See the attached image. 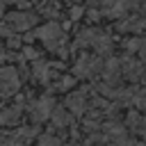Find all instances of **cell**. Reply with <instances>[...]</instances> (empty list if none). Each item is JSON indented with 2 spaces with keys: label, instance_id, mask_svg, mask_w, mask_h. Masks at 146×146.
Returning <instances> with one entry per match:
<instances>
[{
  "label": "cell",
  "instance_id": "cell-19",
  "mask_svg": "<svg viewBox=\"0 0 146 146\" xmlns=\"http://www.w3.org/2000/svg\"><path fill=\"white\" fill-rule=\"evenodd\" d=\"M23 55H25L27 59H36V57H39V52H36L34 48H25V50H23Z\"/></svg>",
  "mask_w": 146,
  "mask_h": 146
},
{
  "label": "cell",
  "instance_id": "cell-5",
  "mask_svg": "<svg viewBox=\"0 0 146 146\" xmlns=\"http://www.w3.org/2000/svg\"><path fill=\"white\" fill-rule=\"evenodd\" d=\"M21 84V78H18V71L14 66H2L0 68V89L5 91V96L14 94Z\"/></svg>",
  "mask_w": 146,
  "mask_h": 146
},
{
  "label": "cell",
  "instance_id": "cell-9",
  "mask_svg": "<svg viewBox=\"0 0 146 146\" xmlns=\"http://www.w3.org/2000/svg\"><path fill=\"white\" fill-rule=\"evenodd\" d=\"M100 36H103L100 30H96V27H87V30H82V32L78 34L75 46H91V48H96V43L100 41Z\"/></svg>",
  "mask_w": 146,
  "mask_h": 146
},
{
  "label": "cell",
  "instance_id": "cell-8",
  "mask_svg": "<svg viewBox=\"0 0 146 146\" xmlns=\"http://www.w3.org/2000/svg\"><path fill=\"white\" fill-rule=\"evenodd\" d=\"M119 64H121V71L125 73L128 80L137 82V80L141 78V71H144V68H141V62H139V59H132V57L128 55V57H125L123 62H119Z\"/></svg>",
  "mask_w": 146,
  "mask_h": 146
},
{
  "label": "cell",
  "instance_id": "cell-13",
  "mask_svg": "<svg viewBox=\"0 0 146 146\" xmlns=\"http://www.w3.org/2000/svg\"><path fill=\"white\" fill-rule=\"evenodd\" d=\"M50 116H52V121H55V125H66L68 121H71V114L66 112V110H62V107H55L52 112H50Z\"/></svg>",
  "mask_w": 146,
  "mask_h": 146
},
{
  "label": "cell",
  "instance_id": "cell-4",
  "mask_svg": "<svg viewBox=\"0 0 146 146\" xmlns=\"http://www.w3.org/2000/svg\"><path fill=\"white\" fill-rule=\"evenodd\" d=\"M36 25V14L32 11H11L7 16V27L9 30H30Z\"/></svg>",
  "mask_w": 146,
  "mask_h": 146
},
{
  "label": "cell",
  "instance_id": "cell-18",
  "mask_svg": "<svg viewBox=\"0 0 146 146\" xmlns=\"http://www.w3.org/2000/svg\"><path fill=\"white\" fill-rule=\"evenodd\" d=\"M73 82H75V80H73L71 75H66V78L59 82V89H68V87H73Z\"/></svg>",
  "mask_w": 146,
  "mask_h": 146
},
{
  "label": "cell",
  "instance_id": "cell-21",
  "mask_svg": "<svg viewBox=\"0 0 146 146\" xmlns=\"http://www.w3.org/2000/svg\"><path fill=\"white\" fill-rule=\"evenodd\" d=\"M80 14H82V9H80V7H73V9H71V18H73V21H78V16H80Z\"/></svg>",
  "mask_w": 146,
  "mask_h": 146
},
{
  "label": "cell",
  "instance_id": "cell-16",
  "mask_svg": "<svg viewBox=\"0 0 146 146\" xmlns=\"http://www.w3.org/2000/svg\"><path fill=\"white\" fill-rule=\"evenodd\" d=\"M0 146H23V144L11 135H0Z\"/></svg>",
  "mask_w": 146,
  "mask_h": 146
},
{
  "label": "cell",
  "instance_id": "cell-3",
  "mask_svg": "<svg viewBox=\"0 0 146 146\" xmlns=\"http://www.w3.org/2000/svg\"><path fill=\"white\" fill-rule=\"evenodd\" d=\"M100 68H103L100 59H98L96 55H87V52H84V55L78 59V64L73 66V73L80 75V78H94V75L100 73Z\"/></svg>",
  "mask_w": 146,
  "mask_h": 146
},
{
  "label": "cell",
  "instance_id": "cell-1",
  "mask_svg": "<svg viewBox=\"0 0 146 146\" xmlns=\"http://www.w3.org/2000/svg\"><path fill=\"white\" fill-rule=\"evenodd\" d=\"M32 39H39V41H43L50 50H59V52H62L64 30H62V25H57V23H46V25L36 27V32L32 34ZM62 57H64V52H62Z\"/></svg>",
  "mask_w": 146,
  "mask_h": 146
},
{
  "label": "cell",
  "instance_id": "cell-14",
  "mask_svg": "<svg viewBox=\"0 0 146 146\" xmlns=\"http://www.w3.org/2000/svg\"><path fill=\"white\" fill-rule=\"evenodd\" d=\"M48 64L46 62H39L36 59V64H34V68H32V73H34V80H39V82H46L48 80Z\"/></svg>",
  "mask_w": 146,
  "mask_h": 146
},
{
  "label": "cell",
  "instance_id": "cell-2",
  "mask_svg": "<svg viewBox=\"0 0 146 146\" xmlns=\"http://www.w3.org/2000/svg\"><path fill=\"white\" fill-rule=\"evenodd\" d=\"M135 7H139V0H100V14L110 18H123Z\"/></svg>",
  "mask_w": 146,
  "mask_h": 146
},
{
  "label": "cell",
  "instance_id": "cell-10",
  "mask_svg": "<svg viewBox=\"0 0 146 146\" xmlns=\"http://www.w3.org/2000/svg\"><path fill=\"white\" fill-rule=\"evenodd\" d=\"M66 105H68V110H71L73 114H82L84 107H87V94H84V89L73 91V94L66 98Z\"/></svg>",
  "mask_w": 146,
  "mask_h": 146
},
{
  "label": "cell",
  "instance_id": "cell-12",
  "mask_svg": "<svg viewBox=\"0 0 146 146\" xmlns=\"http://www.w3.org/2000/svg\"><path fill=\"white\" fill-rule=\"evenodd\" d=\"M18 116H21V107H18V105H14V107H7V110L0 114V123H5V125H9V123H16V121H18Z\"/></svg>",
  "mask_w": 146,
  "mask_h": 146
},
{
  "label": "cell",
  "instance_id": "cell-22",
  "mask_svg": "<svg viewBox=\"0 0 146 146\" xmlns=\"http://www.w3.org/2000/svg\"><path fill=\"white\" fill-rule=\"evenodd\" d=\"M2 100H5V91L0 89V103H2Z\"/></svg>",
  "mask_w": 146,
  "mask_h": 146
},
{
  "label": "cell",
  "instance_id": "cell-15",
  "mask_svg": "<svg viewBox=\"0 0 146 146\" xmlns=\"http://www.w3.org/2000/svg\"><path fill=\"white\" fill-rule=\"evenodd\" d=\"M39 146H62V141L57 137H52V135H43L39 139Z\"/></svg>",
  "mask_w": 146,
  "mask_h": 146
},
{
  "label": "cell",
  "instance_id": "cell-20",
  "mask_svg": "<svg viewBox=\"0 0 146 146\" xmlns=\"http://www.w3.org/2000/svg\"><path fill=\"white\" fill-rule=\"evenodd\" d=\"M87 16H89V21H98L100 11H96V9H89V11H87Z\"/></svg>",
  "mask_w": 146,
  "mask_h": 146
},
{
  "label": "cell",
  "instance_id": "cell-23",
  "mask_svg": "<svg viewBox=\"0 0 146 146\" xmlns=\"http://www.w3.org/2000/svg\"><path fill=\"white\" fill-rule=\"evenodd\" d=\"M73 146H78V144H73Z\"/></svg>",
  "mask_w": 146,
  "mask_h": 146
},
{
  "label": "cell",
  "instance_id": "cell-17",
  "mask_svg": "<svg viewBox=\"0 0 146 146\" xmlns=\"http://www.w3.org/2000/svg\"><path fill=\"white\" fill-rule=\"evenodd\" d=\"M41 11H43V14H48V16H57V11H59V7L50 2V5H46V7H41Z\"/></svg>",
  "mask_w": 146,
  "mask_h": 146
},
{
  "label": "cell",
  "instance_id": "cell-11",
  "mask_svg": "<svg viewBox=\"0 0 146 146\" xmlns=\"http://www.w3.org/2000/svg\"><path fill=\"white\" fill-rule=\"evenodd\" d=\"M141 25H144V21L141 18H123V21H119V30L121 32H137V34H141Z\"/></svg>",
  "mask_w": 146,
  "mask_h": 146
},
{
  "label": "cell",
  "instance_id": "cell-6",
  "mask_svg": "<svg viewBox=\"0 0 146 146\" xmlns=\"http://www.w3.org/2000/svg\"><path fill=\"white\" fill-rule=\"evenodd\" d=\"M52 110H55V100H52L50 96H41V98L32 105V116H34V121H43V119L50 116Z\"/></svg>",
  "mask_w": 146,
  "mask_h": 146
},
{
  "label": "cell",
  "instance_id": "cell-7",
  "mask_svg": "<svg viewBox=\"0 0 146 146\" xmlns=\"http://www.w3.org/2000/svg\"><path fill=\"white\" fill-rule=\"evenodd\" d=\"M100 73H103L105 84L114 87V84L119 82V78H121V64H119V59H107V62H105V66L100 68Z\"/></svg>",
  "mask_w": 146,
  "mask_h": 146
}]
</instances>
